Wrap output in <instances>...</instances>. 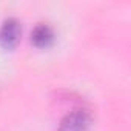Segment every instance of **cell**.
<instances>
[{
  "mask_svg": "<svg viewBox=\"0 0 131 131\" xmlns=\"http://www.w3.org/2000/svg\"><path fill=\"white\" fill-rule=\"evenodd\" d=\"M91 120V113L86 108H74L60 120L57 131H88Z\"/></svg>",
  "mask_w": 131,
  "mask_h": 131,
  "instance_id": "1",
  "label": "cell"
},
{
  "mask_svg": "<svg viewBox=\"0 0 131 131\" xmlns=\"http://www.w3.org/2000/svg\"><path fill=\"white\" fill-rule=\"evenodd\" d=\"M20 34H22L20 23L16 19H8L3 22L2 28H0V43L6 49H11L17 45Z\"/></svg>",
  "mask_w": 131,
  "mask_h": 131,
  "instance_id": "2",
  "label": "cell"
},
{
  "mask_svg": "<svg viewBox=\"0 0 131 131\" xmlns=\"http://www.w3.org/2000/svg\"><path fill=\"white\" fill-rule=\"evenodd\" d=\"M54 40V31L46 23H39L31 32V42L37 48H48Z\"/></svg>",
  "mask_w": 131,
  "mask_h": 131,
  "instance_id": "3",
  "label": "cell"
}]
</instances>
